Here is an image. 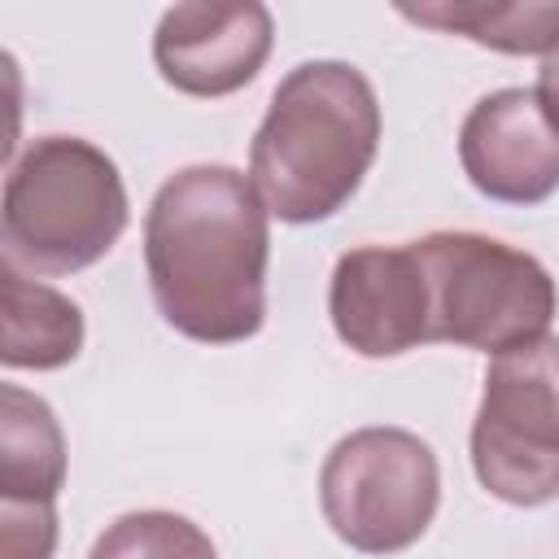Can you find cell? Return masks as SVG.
Segmentation results:
<instances>
[{
    "instance_id": "cell-6",
    "label": "cell",
    "mask_w": 559,
    "mask_h": 559,
    "mask_svg": "<svg viewBox=\"0 0 559 559\" xmlns=\"http://www.w3.org/2000/svg\"><path fill=\"white\" fill-rule=\"evenodd\" d=\"M472 472L511 507L559 498V336L489 362L472 424Z\"/></svg>"
},
{
    "instance_id": "cell-9",
    "label": "cell",
    "mask_w": 559,
    "mask_h": 559,
    "mask_svg": "<svg viewBox=\"0 0 559 559\" xmlns=\"http://www.w3.org/2000/svg\"><path fill=\"white\" fill-rule=\"evenodd\" d=\"M467 183L502 205H537L559 188V127L533 87L480 96L459 127Z\"/></svg>"
},
{
    "instance_id": "cell-13",
    "label": "cell",
    "mask_w": 559,
    "mask_h": 559,
    "mask_svg": "<svg viewBox=\"0 0 559 559\" xmlns=\"http://www.w3.org/2000/svg\"><path fill=\"white\" fill-rule=\"evenodd\" d=\"M87 559H218L201 524L175 511L118 515L92 546Z\"/></svg>"
},
{
    "instance_id": "cell-7",
    "label": "cell",
    "mask_w": 559,
    "mask_h": 559,
    "mask_svg": "<svg viewBox=\"0 0 559 559\" xmlns=\"http://www.w3.org/2000/svg\"><path fill=\"white\" fill-rule=\"evenodd\" d=\"M328 314L362 358H397L432 341L428 280L411 245H362L336 258L328 284Z\"/></svg>"
},
{
    "instance_id": "cell-4",
    "label": "cell",
    "mask_w": 559,
    "mask_h": 559,
    "mask_svg": "<svg viewBox=\"0 0 559 559\" xmlns=\"http://www.w3.org/2000/svg\"><path fill=\"white\" fill-rule=\"evenodd\" d=\"M411 249L428 280L432 341L498 358L550 336L559 293L533 253L480 231H432Z\"/></svg>"
},
{
    "instance_id": "cell-3",
    "label": "cell",
    "mask_w": 559,
    "mask_h": 559,
    "mask_svg": "<svg viewBox=\"0 0 559 559\" xmlns=\"http://www.w3.org/2000/svg\"><path fill=\"white\" fill-rule=\"evenodd\" d=\"M127 218V188L105 148L79 135H39L4 179V266L74 275L118 245Z\"/></svg>"
},
{
    "instance_id": "cell-5",
    "label": "cell",
    "mask_w": 559,
    "mask_h": 559,
    "mask_svg": "<svg viewBox=\"0 0 559 559\" xmlns=\"http://www.w3.org/2000/svg\"><path fill=\"white\" fill-rule=\"evenodd\" d=\"M437 502V454L406 428H358L332 445L319 472L323 520L358 555H397L415 546Z\"/></svg>"
},
{
    "instance_id": "cell-2",
    "label": "cell",
    "mask_w": 559,
    "mask_h": 559,
    "mask_svg": "<svg viewBox=\"0 0 559 559\" xmlns=\"http://www.w3.org/2000/svg\"><path fill=\"white\" fill-rule=\"evenodd\" d=\"M380 148V100L349 61H301L271 92L249 144V183L280 223H323L349 205Z\"/></svg>"
},
{
    "instance_id": "cell-14",
    "label": "cell",
    "mask_w": 559,
    "mask_h": 559,
    "mask_svg": "<svg viewBox=\"0 0 559 559\" xmlns=\"http://www.w3.org/2000/svg\"><path fill=\"white\" fill-rule=\"evenodd\" d=\"M57 507L0 498V559H52Z\"/></svg>"
},
{
    "instance_id": "cell-12",
    "label": "cell",
    "mask_w": 559,
    "mask_h": 559,
    "mask_svg": "<svg viewBox=\"0 0 559 559\" xmlns=\"http://www.w3.org/2000/svg\"><path fill=\"white\" fill-rule=\"evenodd\" d=\"M397 13L511 57H550L559 48V0H424L397 4Z\"/></svg>"
},
{
    "instance_id": "cell-15",
    "label": "cell",
    "mask_w": 559,
    "mask_h": 559,
    "mask_svg": "<svg viewBox=\"0 0 559 559\" xmlns=\"http://www.w3.org/2000/svg\"><path fill=\"white\" fill-rule=\"evenodd\" d=\"M537 100H542V109L550 114V122L559 127V48L542 61V74H537Z\"/></svg>"
},
{
    "instance_id": "cell-11",
    "label": "cell",
    "mask_w": 559,
    "mask_h": 559,
    "mask_svg": "<svg viewBox=\"0 0 559 559\" xmlns=\"http://www.w3.org/2000/svg\"><path fill=\"white\" fill-rule=\"evenodd\" d=\"M66 485V437L52 406L22 384L0 389V498L57 502Z\"/></svg>"
},
{
    "instance_id": "cell-8",
    "label": "cell",
    "mask_w": 559,
    "mask_h": 559,
    "mask_svg": "<svg viewBox=\"0 0 559 559\" xmlns=\"http://www.w3.org/2000/svg\"><path fill=\"white\" fill-rule=\"evenodd\" d=\"M275 44L271 9L258 0H188L162 13L153 35L157 74L183 96H231L258 79Z\"/></svg>"
},
{
    "instance_id": "cell-1",
    "label": "cell",
    "mask_w": 559,
    "mask_h": 559,
    "mask_svg": "<svg viewBox=\"0 0 559 559\" xmlns=\"http://www.w3.org/2000/svg\"><path fill=\"white\" fill-rule=\"evenodd\" d=\"M249 175L205 162L175 170L144 214L157 314L188 341L236 345L266 319L271 223Z\"/></svg>"
},
{
    "instance_id": "cell-10",
    "label": "cell",
    "mask_w": 559,
    "mask_h": 559,
    "mask_svg": "<svg viewBox=\"0 0 559 559\" xmlns=\"http://www.w3.org/2000/svg\"><path fill=\"white\" fill-rule=\"evenodd\" d=\"M0 293H4V341H0L4 367L57 371L79 358L87 328H83V310L66 293L13 266H0Z\"/></svg>"
}]
</instances>
